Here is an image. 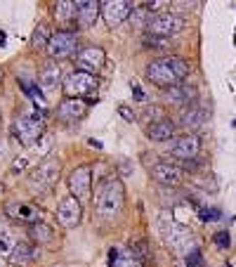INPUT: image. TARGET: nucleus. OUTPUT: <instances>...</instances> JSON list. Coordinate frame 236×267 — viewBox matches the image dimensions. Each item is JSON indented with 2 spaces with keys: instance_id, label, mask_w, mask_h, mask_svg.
I'll use <instances>...</instances> for the list:
<instances>
[{
  "instance_id": "obj_12",
  "label": "nucleus",
  "mask_w": 236,
  "mask_h": 267,
  "mask_svg": "<svg viewBox=\"0 0 236 267\" xmlns=\"http://www.w3.org/2000/svg\"><path fill=\"white\" fill-rule=\"evenodd\" d=\"M149 175H151V180H156L158 185L163 187H175V185H180L182 180V168L177 166V163L173 161H156L149 166Z\"/></svg>"
},
{
  "instance_id": "obj_40",
  "label": "nucleus",
  "mask_w": 236,
  "mask_h": 267,
  "mask_svg": "<svg viewBox=\"0 0 236 267\" xmlns=\"http://www.w3.org/2000/svg\"><path fill=\"white\" fill-rule=\"evenodd\" d=\"M26 166V159H21V161H14V166H12V170H21V168Z\"/></svg>"
},
{
  "instance_id": "obj_35",
  "label": "nucleus",
  "mask_w": 236,
  "mask_h": 267,
  "mask_svg": "<svg viewBox=\"0 0 236 267\" xmlns=\"http://www.w3.org/2000/svg\"><path fill=\"white\" fill-rule=\"evenodd\" d=\"M199 215L203 222H213V220H220V217H222V211H220V208H201Z\"/></svg>"
},
{
  "instance_id": "obj_41",
  "label": "nucleus",
  "mask_w": 236,
  "mask_h": 267,
  "mask_svg": "<svg viewBox=\"0 0 236 267\" xmlns=\"http://www.w3.org/2000/svg\"><path fill=\"white\" fill-rule=\"evenodd\" d=\"M5 38H7L5 31H0V45H5Z\"/></svg>"
},
{
  "instance_id": "obj_7",
  "label": "nucleus",
  "mask_w": 236,
  "mask_h": 267,
  "mask_svg": "<svg viewBox=\"0 0 236 267\" xmlns=\"http://www.w3.org/2000/svg\"><path fill=\"white\" fill-rule=\"evenodd\" d=\"M147 78H149L154 85L158 87H175L180 85V76L175 71V64H173V57H163V59H154V62L147 66Z\"/></svg>"
},
{
  "instance_id": "obj_2",
  "label": "nucleus",
  "mask_w": 236,
  "mask_h": 267,
  "mask_svg": "<svg viewBox=\"0 0 236 267\" xmlns=\"http://www.w3.org/2000/svg\"><path fill=\"white\" fill-rule=\"evenodd\" d=\"M43 114H19L17 118H14V125H12V132L14 137H17L19 142L24 144V147H31V144H36L40 137H43Z\"/></svg>"
},
{
  "instance_id": "obj_38",
  "label": "nucleus",
  "mask_w": 236,
  "mask_h": 267,
  "mask_svg": "<svg viewBox=\"0 0 236 267\" xmlns=\"http://www.w3.org/2000/svg\"><path fill=\"white\" fill-rule=\"evenodd\" d=\"M132 95H135V97H137V100H139V102H144V100H147V95H144V90H142V87H139V85H137V83H132Z\"/></svg>"
},
{
  "instance_id": "obj_27",
  "label": "nucleus",
  "mask_w": 236,
  "mask_h": 267,
  "mask_svg": "<svg viewBox=\"0 0 236 267\" xmlns=\"http://www.w3.org/2000/svg\"><path fill=\"white\" fill-rule=\"evenodd\" d=\"M14 246H17V243L12 241V236H10V232L0 227V255H7V258H10V253H12V249H14Z\"/></svg>"
},
{
  "instance_id": "obj_18",
  "label": "nucleus",
  "mask_w": 236,
  "mask_h": 267,
  "mask_svg": "<svg viewBox=\"0 0 236 267\" xmlns=\"http://www.w3.org/2000/svg\"><path fill=\"white\" fill-rule=\"evenodd\" d=\"M7 260L14 267L33 265V262L38 260V246H33V243H29V241H17V246L12 249V253H10Z\"/></svg>"
},
{
  "instance_id": "obj_15",
  "label": "nucleus",
  "mask_w": 236,
  "mask_h": 267,
  "mask_svg": "<svg viewBox=\"0 0 236 267\" xmlns=\"http://www.w3.org/2000/svg\"><path fill=\"white\" fill-rule=\"evenodd\" d=\"M102 12V3L100 0H76V26L87 29L97 21Z\"/></svg>"
},
{
  "instance_id": "obj_9",
  "label": "nucleus",
  "mask_w": 236,
  "mask_h": 267,
  "mask_svg": "<svg viewBox=\"0 0 236 267\" xmlns=\"http://www.w3.org/2000/svg\"><path fill=\"white\" fill-rule=\"evenodd\" d=\"M182 29H184V19L173 12L156 14V17H151L149 26H147L149 36H158V38H170L175 33H180Z\"/></svg>"
},
{
  "instance_id": "obj_26",
  "label": "nucleus",
  "mask_w": 236,
  "mask_h": 267,
  "mask_svg": "<svg viewBox=\"0 0 236 267\" xmlns=\"http://www.w3.org/2000/svg\"><path fill=\"white\" fill-rule=\"evenodd\" d=\"M128 246H130V253L135 255L139 262L149 260V243L144 241V239H130V241H128Z\"/></svg>"
},
{
  "instance_id": "obj_14",
  "label": "nucleus",
  "mask_w": 236,
  "mask_h": 267,
  "mask_svg": "<svg viewBox=\"0 0 236 267\" xmlns=\"http://www.w3.org/2000/svg\"><path fill=\"white\" fill-rule=\"evenodd\" d=\"M104 62H106V55L97 45H87V48H83V50L76 55V66H78V71H87V74H92V76L104 69Z\"/></svg>"
},
{
  "instance_id": "obj_23",
  "label": "nucleus",
  "mask_w": 236,
  "mask_h": 267,
  "mask_svg": "<svg viewBox=\"0 0 236 267\" xmlns=\"http://www.w3.org/2000/svg\"><path fill=\"white\" fill-rule=\"evenodd\" d=\"M29 236H31V241H36L38 246H43V243L55 241V230H52L50 225H45L43 220H40V222L29 225Z\"/></svg>"
},
{
  "instance_id": "obj_22",
  "label": "nucleus",
  "mask_w": 236,
  "mask_h": 267,
  "mask_svg": "<svg viewBox=\"0 0 236 267\" xmlns=\"http://www.w3.org/2000/svg\"><path fill=\"white\" fill-rule=\"evenodd\" d=\"M173 135H175V123L170 118H163V121L147 125V137L154 140V142H168Z\"/></svg>"
},
{
  "instance_id": "obj_4",
  "label": "nucleus",
  "mask_w": 236,
  "mask_h": 267,
  "mask_svg": "<svg viewBox=\"0 0 236 267\" xmlns=\"http://www.w3.org/2000/svg\"><path fill=\"white\" fill-rule=\"evenodd\" d=\"M161 234H163V241L168 243L173 251L177 253H184L189 255L196 246H192V232L182 227L180 222H175V220H168V217H161Z\"/></svg>"
},
{
  "instance_id": "obj_11",
  "label": "nucleus",
  "mask_w": 236,
  "mask_h": 267,
  "mask_svg": "<svg viewBox=\"0 0 236 267\" xmlns=\"http://www.w3.org/2000/svg\"><path fill=\"white\" fill-rule=\"evenodd\" d=\"M137 7L132 0H104L102 3V14H104V21L109 26H118L123 24L128 17H132Z\"/></svg>"
},
{
  "instance_id": "obj_28",
  "label": "nucleus",
  "mask_w": 236,
  "mask_h": 267,
  "mask_svg": "<svg viewBox=\"0 0 236 267\" xmlns=\"http://www.w3.org/2000/svg\"><path fill=\"white\" fill-rule=\"evenodd\" d=\"M213 243H215L220 251H227V249L231 246V234H229L227 230L215 232V234H213Z\"/></svg>"
},
{
  "instance_id": "obj_17",
  "label": "nucleus",
  "mask_w": 236,
  "mask_h": 267,
  "mask_svg": "<svg viewBox=\"0 0 236 267\" xmlns=\"http://www.w3.org/2000/svg\"><path fill=\"white\" fill-rule=\"evenodd\" d=\"M166 100L173 102V104H182V106H192L199 100V90L189 83H180L175 87H168L166 90Z\"/></svg>"
},
{
  "instance_id": "obj_16",
  "label": "nucleus",
  "mask_w": 236,
  "mask_h": 267,
  "mask_svg": "<svg viewBox=\"0 0 236 267\" xmlns=\"http://www.w3.org/2000/svg\"><path fill=\"white\" fill-rule=\"evenodd\" d=\"M5 213H7V217H12L17 222H26V225L40 222L38 208L31 204H24V201H10V204L5 206Z\"/></svg>"
},
{
  "instance_id": "obj_8",
  "label": "nucleus",
  "mask_w": 236,
  "mask_h": 267,
  "mask_svg": "<svg viewBox=\"0 0 236 267\" xmlns=\"http://www.w3.org/2000/svg\"><path fill=\"white\" fill-rule=\"evenodd\" d=\"M68 192L74 199H78L81 204L90 201L92 194V168L90 166H76L68 175Z\"/></svg>"
},
{
  "instance_id": "obj_33",
  "label": "nucleus",
  "mask_w": 236,
  "mask_h": 267,
  "mask_svg": "<svg viewBox=\"0 0 236 267\" xmlns=\"http://www.w3.org/2000/svg\"><path fill=\"white\" fill-rule=\"evenodd\" d=\"M116 267H142V262L137 260L135 255H132L130 251H128V253H121V258H118Z\"/></svg>"
},
{
  "instance_id": "obj_37",
  "label": "nucleus",
  "mask_w": 236,
  "mask_h": 267,
  "mask_svg": "<svg viewBox=\"0 0 236 267\" xmlns=\"http://www.w3.org/2000/svg\"><path fill=\"white\" fill-rule=\"evenodd\" d=\"M118 116H123V121H128V123L135 121V112H130L128 106H118Z\"/></svg>"
},
{
  "instance_id": "obj_5",
  "label": "nucleus",
  "mask_w": 236,
  "mask_h": 267,
  "mask_svg": "<svg viewBox=\"0 0 236 267\" xmlns=\"http://www.w3.org/2000/svg\"><path fill=\"white\" fill-rule=\"evenodd\" d=\"M100 81L97 76L87 74V71H71V74L64 78L62 87H64V95L71 97V100H81V97H90V95L97 90Z\"/></svg>"
},
{
  "instance_id": "obj_6",
  "label": "nucleus",
  "mask_w": 236,
  "mask_h": 267,
  "mask_svg": "<svg viewBox=\"0 0 236 267\" xmlns=\"http://www.w3.org/2000/svg\"><path fill=\"white\" fill-rule=\"evenodd\" d=\"M48 55L52 59H66V57H76L78 55V33L71 29H59L57 33H52L50 43H48Z\"/></svg>"
},
{
  "instance_id": "obj_21",
  "label": "nucleus",
  "mask_w": 236,
  "mask_h": 267,
  "mask_svg": "<svg viewBox=\"0 0 236 267\" xmlns=\"http://www.w3.org/2000/svg\"><path fill=\"white\" fill-rule=\"evenodd\" d=\"M180 121L177 123L184 125V128H189V130H194V128H201V125L205 123V118H208V112H205L203 106L199 104H192V106H182L180 112Z\"/></svg>"
},
{
  "instance_id": "obj_42",
  "label": "nucleus",
  "mask_w": 236,
  "mask_h": 267,
  "mask_svg": "<svg viewBox=\"0 0 236 267\" xmlns=\"http://www.w3.org/2000/svg\"><path fill=\"white\" fill-rule=\"evenodd\" d=\"M227 267H231V265H227Z\"/></svg>"
},
{
  "instance_id": "obj_31",
  "label": "nucleus",
  "mask_w": 236,
  "mask_h": 267,
  "mask_svg": "<svg viewBox=\"0 0 236 267\" xmlns=\"http://www.w3.org/2000/svg\"><path fill=\"white\" fill-rule=\"evenodd\" d=\"M144 116L149 118L151 123H156V121H163V118H168V116H166V109H163V106H147V109H144Z\"/></svg>"
},
{
  "instance_id": "obj_13",
  "label": "nucleus",
  "mask_w": 236,
  "mask_h": 267,
  "mask_svg": "<svg viewBox=\"0 0 236 267\" xmlns=\"http://www.w3.org/2000/svg\"><path fill=\"white\" fill-rule=\"evenodd\" d=\"M201 151V137L194 132L175 137V142L170 144V156L180 159V161H194Z\"/></svg>"
},
{
  "instance_id": "obj_39",
  "label": "nucleus",
  "mask_w": 236,
  "mask_h": 267,
  "mask_svg": "<svg viewBox=\"0 0 236 267\" xmlns=\"http://www.w3.org/2000/svg\"><path fill=\"white\" fill-rule=\"evenodd\" d=\"M118 258H121V251H118V249H109V265H116V262H118Z\"/></svg>"
},
{
  "instance_id": "obj_24",
  "label": "nucleus",
  "mask_w": 236,
  "mask_h": 267,
  "mask_svg": "<svg viewBox=\"0 0 236 267\" xmlns=\"http://www.w3.org/2000/svg\"><path fill=\"white\" fill-rule=\"evenodd\" d=\"M52 12H55V19L59 24L76 21V3L74 0H57L55 7H52Z\"/></svg>"
},
{
  "instance_id": "obj_36",
  "label": "nucleus",
  "mask_w": 236,
  "mask_h": 267,
  "mask_svg": "<svg viewBox=\"0 0 236 267\" xmlns=\"http://www.w3.org/2000/svg\"><path fill=\"white\" fill-rule=\"evenodd\" d=\"M147 48H168V38H158V36H147L144 38Z\"/></svg>"
},
{
  "instance_id": "obj_20",
  "label": "nucleus",
  "mask_w": 236,
  "mask_h": 267,
  "mask_svg": "<svg viewBox=\"0 0 236 267\" xmlns=\"http://www.w3.org/2000/svg\"><path fill=\"white\" fill-rule=\"evenodd\" d=\"M59 78H62V71H59V64L57 62H48L40 74H38V85L43 87V93L52 95L59 87Z\"/></svg>"
},
{
  "instance_id": "obj_3",
  "label": "nucleus",
  "mask_w": 236,
  "mask_h": 267,
  "mask_svg": "<svg viewBox=\"0 0 236 267\" xmlns=\"http://www.w3.org/2000/svg\"><path fill=\"white\" fill-rule=\"evenodd\" d=\"M59 170H62L59 159H45L38 168H33L31 177H29V189L38 194L50 192L52 187L59 182Z\"/></svg>"
},
{
  "instance_id": "obj_29",
  "label": "nucleus",
  "mask_w": 236,
  "mask_h": 267,
  "mask_svg": "<svg viewBox=\"0 0 236 267\" xmlns=\"http://www.w3.org/2000/svg\"><path fill=\"white\" fill-rule=\"evenodd\" d=\"M132 26H149V21H151V17H149V10H144L142 5L137 7L135 12H132Z\"/></svg>"
},
{
  "instance_id": "obj_25",
  "label": "nucleus",
  "mask_w": 236,
  "mask_h": 267,
  "mask_svg": "<svg viewBox=\"0 0 236 267\" xmlns=\"http://www.w3.org/2000/svg\"><path fill=\"white\" fill-rule=\"evenodd\" d=\"M50 38H52V33H50V29H48V24H38L31 33V45L33 48H48Z\"/></svg>"
},
{
  "instance_id": "obj_32",
  "label": "nucleus",
  "mask_w": 236,
  "mask_h": 267,
  "mask_svg": "<svg viewBox=\"0 0 236 267\" xmlns=\"http://www.w3.org/2000/svg\"><path fill=\"white\" fill-rule=\"evenodd\" d=\"M173 64H175V71H177V76L182 78H186L189 76V71H192V66H189V62L186 59H182V57H173Z\"/></svg>"
},
{
  "instance_id": "obj_34",
  "label": "nucleus",
  "mask_w": 236,
  "mask_h": 267,
  "mask_svg": "<svg viewBox=\"0 0 236 267\" xmlns=\"http://www.w3.org/2000/svg\"><path fill=\"white\" fill-rule=\"evenodd\" d=\"M21 87H24V93L31 97L33 102H38V104H43V93H40V87L38 85H29V83H21Z\"/></svg>"
},
{
  "instance_id": "obj_19",
  "label": "nucleus",
  "mask_w": 236,
  "mask_h": 267,
  "mask_svg": "<svg viewBox=\"0 0 236 267\" xmlns=\"http://www.w3.org/2000/svg\"><path fill=\"white\" fill-rule=\"evenodd\" d=\"M87 114V102L83 100H71V97H66V100H62V104L57 106V118L59 121H78V118H83Z\"/></svg>"
},
{
  "instance_id": "obj_10",
  "label": "nucleus",
  "mask_w": 236,
  "mask_h": 267,
  "mask_svg": "<svg viewBox=\"0 0 236 267\" xmlns=\"http://www.w3.org/2000/svg\"><path fill=\"white\" fill-rule=\"evenodd\" d=\"M55 215H57V222L62 225L64 230H74L83 220V204L78 199H74V196H64L59 201V206H57Z\"/></svg>"
},
{
  "instance_id": "obj_1",
  "label": "nucleus",
  "mask_w": 236,
  "mask_h": 267,
  "mask_svg": "<svg viewBox=\"0 0 236 267\" xmlns=\"http://www.w3.org/2000/svg\"><path fill=\"white\" fill-rule=\"evenodd\" d=\"M125 206V187L118 177H109L104 185L100 187L97 192V199H95V211L102 220H113V217L121 215Z\"/></svg>"
},
{
  "instance_id": "obj_30",
  "label": "nucleus",
  "mask_w": 236,
  "mask_h": 267,
  "mask_svg": "<svg viewBox=\"0 0 236 267\" xmlns=\"http://www.w3.org/2000/svg\"><path fill=\"white\" fill-rule=\"evenodd\" d=\"M184 265L186 267H205V260H203V253L199 249H194L192 253L184 258Z\"/></svg>"
}]
</instances>
